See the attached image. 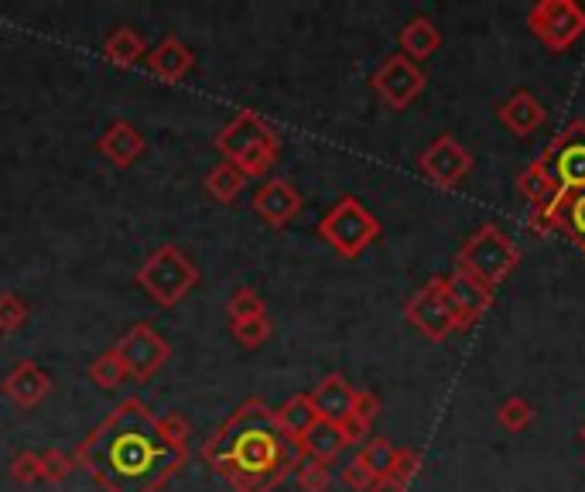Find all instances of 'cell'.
I'll return each mask as SVG.
<instances>
[{
    "instance_id": "obj_15",
    "label": "cell",
    "mask_w": 585,
    "mask_h": 492,
    "mask_svg": "<svg viewBox=\"0 0 585 492\" xmlns=\"http://www.w3.org/2000/svg\"><path fill=\"white\" fill-rule=\"evenodd\" d=\"M0 394H4L14 407L21 410H34L49 394H52V376L31 360H21L0 383Z\"/></svg>"
},
{
    "instance_id": "obj_3",
    "label": "cell",
    "mask_w": 585,
    "mask_h": 492,
    "mask_svg": "<svg viewBox=\"0 0 585 492\" xmlns=\"http://www.w3.org/2000/svg\"><path fill=\"white\" fill-rule=\"evenodd\" d=\"M220 154L247 174V179H264L270 168L278 164L281 154V137L270 124H264L260 114L254 110H240L216 137Z\"/></svg>"
},
{
    "instance_id": "obj_2",
    "label": "cell",
    "mask_w": 585,
    "mask_h": 492,
    "mask_svg": "<svg viewBox=\"0 0 585 492\" xmlns=\"http://www.w3.org/2000/svg\"><path fill=\"white\" fill-rule=\"evenodd\" d=\"M202 459L233 492H274L305 454L278 431L274 410L260 397H251L205 438Z\"/></svg>"
},
{
    "instance_id": "obj_13",
    "label": "cell",
    "mask_w": 585,
    "mask_h": 492,
    "mask_svg": "<svg viewBox=\"0 0 585 492\" xmlns=\"http://www.w3.org/2000/svg\"><path fill=\"white\" fill-rule=\"evenodd\" d=\"M442 291H445V301H449L456 332H469L493 304V291L479 285V280L466 277L462 270H453L449 277H442Z\"/></svg>"
},
{
    "instance_id": "obj_36",
    "label": "cell",
    "mask_w": 585,
    "mask_h": 492,
    "mask_svg": "<svg viewBox=\"0 0 585 492\" xmlns=\"http://www.w3.org/2000/svg\"><path fill=\"white\" fill-rule=\"evenodd\" d=\"M418 472H422V454H418L415 448H397V451H394V462H391V469H387V475H394L397 482L411 485V479H415Z\"/></svg>"
},
{
    "instance_id": "obj_27",
    "label": "cell",
    "mask_w": 585,
    "mask_h": 492,
    "mask_svg": "<svg viewBox=\"0 0 585 492\" xmlns=\"http://www.w3.org/2000/svg\"><path fill=\"white\" fill-rule=\"evenodd\" d=\"M89 379L99 386V391H114L127 379V370H124V360L117 356V349H107V353H99L93 363H89Z\"/></svg>"
},
{
    "instance_id": "obj_17",
    "label": "cell",
    "mask_w": 585,
    "mask_h": 492,
    "mask_svg": "<svg viewBox=\"0 0 585 492\" xmlns=\"http://www.w3.org/2000/svg\"><path fill=\"white\" fill-rule=\"evenodd\" d=\"M96 148H99V154L107 158L114 168H130L137 158L145 154V133L137 130L134 124H127V120H117V124H110L107 130H103V137L96 140Z\"/></svg>"
},
{
    "instance_id": "obj_37",
    "label": "cell",
    "mask_w": 585,
    "mask_h": 492,
    "mask_svg": "<svg viewBox=\"0 0 585 492\" xmlns=\"http://www.w3.org/2000/svg\"><path fill=\"white\" fill-rule=\"evenodd\" d=\"M161 425V435L168 438V445H176L179 451H189V438H192V428L182 414H168V417H158Z\"/></svg>"
},
{
    "instance_id": "obj_32",
    "label": "cell",
    "mask_w": 585,
    "mask_h": 492,
    "mask_svg": "<svg viewBox=\"0 0 585 492\" xmlns=\"http://www.w3.org/2000/svg\"><path fill=\"white\" fill-rule=\"evenodd\" d=\"M295 482L301 492H329L332 472H329V466H322L316 459H301V466L295 469Z\"/></svg>"
},
{
    "instance_id": "obj_42",
    "label": "cell",
    "mask_w": 585,
    "mask_h": 492,
    "mask_svg": "<svg viewBox=\"0 0 585 492\" xmlns=\"http://www.w3.org/2000/svg\"><path fill=\"white\" fill-rule=\"evenodd\" d=\"M582 441H585V425H582Z\"/></svg>"
},
{
    "instance_id": "obj_38",
    "label": "cell",
    "mask_w": 585,
    "mask_h": 492,
    "mask_svg": "<svg viewBox=\"0 0 585 492\" xmlns=\"http://www.w3.org/2000/svg\"><path fill=\"white\" fill-rule=\"evenodd\" d=\"M373 472L360 462V459H353L347 469H342V485L347 489H353V492H370V485H373Z\"/></svg>"
},
{
    "instance_id": "obj_12",
    "label": "cell",
    "mask_w": 585,
    "mask_h": 492,
    "mask_svg": "<svg viewBox=\"0 0 585 492\" xmlns=\"http://www.w3.org/2000/svg\"><path fill=\"white\" fill-rule=\"evenodd\" d=\"M404 319L415 325L422 332V339H428V342H445L456 332L449 301H445V291H442V277L428 280V285L404 304Z\"/></svg>"
},
{
    "instance_id": "obj_19",
    "label": "cell",
    "mask_w": 585,
    "mask_h": 492,
    "mask_svg": "<svg viewBox=\"0 0 585 492\" xmlns=\"http://www.w3.org/2000/svg\"><path fill=\"white\" fill-rule=\"evenodd\" d=\"M145 62L151 68V76H158L164 83H182L192 73L195 55H192V49L182 39H164L155 52H148Z\"/></svg>"
},
{
    "instance_id": "obj_29",
    "label": "cell",
    "mask_w": 585,
    "mask_h": 492,
    "mask_svg": "<svg viewBox=\"0 0 585 492\" xmlns=\"http://www.w3.org/2000/svg\"><path fill=\"white\" fill-rule=\"evenodd\" d=\"M226 314H230V322H247V319H260V314H267V304L264 298L254 291V288H236L226 301Z\"/></svg>"
},
{
    "instance_id": "obj_5",
    "label": "cell",
    "mask_w": 585,
    "mask_h": 492,
    "mask_svg": "<svg viewBox=\"0 0 585 492\" xmlns=\"http://www.w3.org/2000/svg\"><path fill=\"white\" fill-rule=\"evenodd\" d=\"M137 285L145 288L155 304L176 308L199 285V267L182 254V246L164 243L137 270Z\"/></svg>"
},
{
    "instance_id": "obj_30",
    "label": "cell",
    "mask_w": 585,
    "mask_h": 492,
    "mask_svg": "<svg viewBox=\"0 0 585 492\" xmlns=\"http://www.w3.org/2000/svg\"><path fill=\"white\" fill-rule=\"evenodd\" d=\"M394 445L387 438H370L360 451H357V459L373 472V475H387L391 462H394Z\"/></svg>"
},
{
    "instance_id": "obj_22",
    "label": "cell",
    "mask_w": 585,
    "mask_h": 492,
    "mask_svg": "<svg viewBox=\"0 0 585 492\" xmlns=\"http://www.w3.org/2000/svg\"><path fill=\"white\" fill-rule=\"evenodd\" d=\"M438 49H442V31L432 18H411L401 28V55H407L411 62H425Z\"/></svg>"
},
{
    "instance_id": "obj_24",
    "label": "cell",
    "mask_w": 585,
    "mask_h": 492,
    "mask_svg": "<svg viewBox=\"0 0 585 492\" xmlns=\"http://www.w3.org/2000/svg\"><path fill=\"white\" fill-rule=\"evenodd\" d=\"M342 448H347V438H342L339 425H329V420H319V425L308 431L305 441H301L305 459H316L322 466H332L342 454Z\"/></svg>"
},
{
    "instance_id": "obj_18",
    "label": "cell",
    "mask_w": 585,
    "mask_h": 492,
    "mask_svg": "<svg viewBox=\"0 0 585 492\" xmlns=\"http://www.w3.org/2000/svg\"><path fill=\"white\" fill-rule=\"evenodd\" d=\"M500 124L513 133V137H531L538 127H544L547 114L541 103L528 93V89H518L510 99L500 103V110H497Z\"/></svg>"
},
{
    "instance_id": "obj_10",
    "label": "cell",
    "mask_w": 585,
    "mask_h": 492,
    "mask_svg": "<svg viewBox=\"0 0 585 492\" xmlns=\"http://www.w3.org/2000/svg\"><path fill=\"white\" fill-rule=\"evenodd\" d=\"M114 349H117V356L124 360L127 376L137 379V383H148L168 363V356H171V345L148 322L130 325Z\"/></svg>"
},
{
    "instance_id": "obj_1",
    "label": "cell",
    "mask_w": 585,
    "mask_h": 492,
    "mask_svg": "<svg viewBox=\"0 0 585 492\" xmlns=\"http://www.w3.org/2000/svg\"><path fill=\"white\" fill-rule=\"evenodd\" d=\"M73 459L107 492H158L179 475L185 451L168 445L145 400L127 397L76 445Z\"/></svg>"
},
{
    "instance_id": "obj_7",
    "label": "cell",
    "mask_w": 585,
    "mask_h": 492,
    "mask_svg": "<svg viewBox=\"0 0 585 492\" xmlns=\"http://www.w3.org/2000/svg\"><path fill=\"white\" fill-rule=\"evenodd\" d=\"M559 192H582L585 189V120H572L552 145L534 158Z\"/></svg>"
},
{
    "instance_id": "obj_26",
    "label": "cell",
    "mask_w": 585,
    "mask_h": 492,
    "mask_svg": "<svg viewBox=\"0 0 585 492\" xmlns=\"http://www.w3.org/2000/svg\"><path fill=\"white\" fill-rule=\"evenodd\" d=\"M103 55L120 68H130L141 58H148V42H145V34H137L134 28H117L107 39V45H103Z\"/></svg>"
},
{
    "instance_id": "obj_39",
    "label": "cell",
    "mask_w": 585,
    "mask_h": 492,
    "mask_svg": "<svg viewBox=\"0 0 585 492\" xmlns=\"http://www.w3.org/2000/svg\"><path fill=\"white\" fill-rule=\"evenodd\" d=\"M339 431L347 438V445H366L370 441V420H360L357 414H350L347 420H339Z\"/></svg>"
},
{
    "instance_id": "obj_35",
    "label": "cell",
    "mask_w": 585,
    "mask_h": 492,
    "mask_svg": "<svg viewBox=\"0 0 585 492\" xmlns=\"http://www.w3.org/2000/svg\"><path fill=\"white\" fill-rule=\"evenodd\" d=\"M11 479L21 485L42 482V451H21L11 462Z\"/></svg>"
},
{
    "instance_id": "obj_4",
    "label": "cell",
    "mask_w": 585,
    "mask_h": 492,
    "mask_svg": "<svg viewBox=\"0 0 585 492\" xmlns=\"http://www.w3.org/2000/svg\"><path fill=\"white\" fill-rule=\"evenodd\" d=\"M518 264H521V246L493 223L479 226L462 243V250L456 257V270H462L466 277L479 280V285L490 288V291L500 288L503 280L518 270Z\"/></svg>"
},
{
    "instance_id": "obj_6",
    "label": "cell",
    "mask_w": 585,
    "mask_h": 492,
    "mask_svg": "<svg viewBox=\"0 0 585 492\" xmlns=\"http://www.w3.org/2000/svg\"><path fill=\"white\" fill-rule=\"evenodd\" d=\"M376 236H381V220L353 195H342L319 223V239L347 260H357L370 243H376Z\"/></svg>"
},
{
    "instance_id": "obj_20",
    "label": "cell",
    "mask_w": 585,
    "mask_h": 492,
    "mask_svg": "<svg viewBox=\"0 0 585 492\" xmlns=\"http://www.w3.org/2000/svg\"><path fill=\"white\" fill-rule=\"evenodd\" d=\"M274 420H278V431L301 451L305 435L319 425V414H316L312 400H308V394H295L278 410H274Z\"/></svg>"
},
{
    "instance_id": "obj_41",
    "label": "cell",
    "mask_w": 585,
    "mask_h": 492,
    "mask_svg": "<svg viewBox=\"0 0 585 492\" xmlns=\"http://www.w3.org/2000/svg\"><path fill=\"white\" fill-rule=\"evenodd\" d=\"M370 492H407V485L397 482L394 475H376L373 485H370Z\"/></svg>"
},
{
    "instance_id": "obj_11",
    "label": "cell",
    "mask_w": 585,
    "mask_h": 492,
    "mask_svg": "<svg viewBox=\"0 0 585 492\" xmlns=\"http://www.w3.org/2000/svg\"><path fill=\"white\" fill-rule=\"evenodd\" d=\"M418 171H422V179H428L435 189H456L466 174L472 171V154L459 145V140L453 133H442L435 137L432 145L422 151L418 158Z\"/></svg>"
},
{
    "instance_id": "obj_9",
    "label": "cell",
    "mask_w": 585,
    "mask_h": 492,
    "mask_svg": "<svg viewBox=\"0 0 585 492\" xmlns=\"http://www.w3.org/2000/svg\"><path fill=\"white\" fill-rule=\"evenodd\" d=\"M370 86L391 110H407L411 103L425 93L428 76H425V68L418 62H411L407 55H387L381 65H376Z\"/></svg>"
},
{
    "instance_id": "obj_25",
    "label": "cell",
    "mask_w": 585,
    "mask_h": 492,
    "mask_svg": "<svg viewBox=\"0 0 585 492\" xmlns=\"http://www.w3.org/2000/svg\"><path fill=\"white\" fill-rule=\"evenodd\" d=\"M247 174L240 171V168H233L230 161H223V164H216L210 174H205V182H202V189L210 192V199L213 202H220V205H233L236 199H240V192L247 189Z\"/></svg>"
},
{
    "instance_id": "obj_14",
    "label": "cell",
    "mask_w": 585,
    "mask_h": 492,
    "mask_svg": "<svg viewBox=\"0 0 585 492\" xmlns=\"http://www.w3.org/2000/svg\"><path fill=\"white\" fill-rule=\"evenodd\" d=\"M301 205H305V199L288 179H267L254 192V213L274 229H285L301 213Z\"/></svg>"
},
{
    "instance_id": "obj_40",
    "label": "cell",
    "mask_w": 585,
    "mask_h": 492,
    "mask_svg": "<svg viewBox=\"0 0 585 492\" xmlns=\"http://www.w3.org/2000/svg\"><path fill=\"white\" fill-rule=\"evenodd\" d=\"M353 414H357L360 420H370V425H373V417L381 414V400H376V394H370V391H357Z\"/></svg>"
},
{
    "instance_id": "obj_21",
    "label": "cell",
    "mask_w": 585,
    "mask_h": 492,
    "mask_svg": "<svg viewBox=\"0 0 585 492\" xmlns=\"http://www.w3.org/2000/svg\"><path fill=\"white\" fill-rule=\"evenodd\" d=\"M518 195L528 202V213H552V208L559 205V199H562L559 185L547 179V171L538 161H531L518 174Z\"/></svg>"
},
{
    "instance_id": "obj_28",
    "label": "cell",
    "mask_w": 585,
    "mask_h": 492,
    "mask_svg": "<svg viewBox=\"0 0 585 492\" xmlns=\"http://www.w3.org/2000/svg\"><path fill=\"white\" fill-rule=\"evenodd\" d=\"M497 425L510 435H521L534 425V407L524 400V397H507L500 407H497Z\"/></svg>"
},
{
    "instance_id": "obj_34",
    "label": "cell",
    "mask_w": 585,
    "mask_h": 492,
    "mask_svg": "<svg viewBox=\"0 0 585 492\" xmlns=\"http://www.w3.org/2000/svg\"><path fill=\"white\" fill-rule=\"evenodd\" d=\"M270 332H274V325H270V319L267 314H260V319H247V322H236L233 325V339L244 345V349H257V345H264L267 339H270Z\"/></svg>"
},
{
    "instance_id": "obj_31",
    "label": "cell",
    "mask_w": 585,
    "mask_h": 492,
    "mask_svg": "<svg viewBox=\"0 0 585 492\" xmlns=\"http://www.w3.org/2000/svg\"><path fill=\"white\" fill-rule=\"evenodd\" d=\"M28 322V301L14 291H0V335H14Z\"/></svg>"
},
{
    "instance_id": "obj_33",
    "label": "cell",
    "mask_w": 585,
    "mask_h": 492,
    "mask_svg": "<svg viewBox=\"0 0 585 492\" xmlns=\"http://www.w3.org/2000/svg\"><path fill=\"white\" fill-rule=\"evenodd\" d=\"M76 472V459L62 448H49L42 451V482H65Z\"/></svg>"
},
{
    "instance_id": "obj_16",
    "label": "cell",
    "mask_w": 585,
    "mask_h": 492,
    "mask_svg": "<svg viewBox=\"0 0 585 492\" xmlns=\"http://www.w3.org/2000/svg\"><path fill=\"white\" fill-rule=\"evenodd\" d=\"M308 400H312L319 420H329V425H339V420H347L353 414V400H357V386L342 376V373H329L312 394H308Z\"/></svg>"
},
{
    "instance_id": "obj_23",
    "label": "cell",
    "mask_w": 585,
    "mask_h": 492,
    "mask_svg": "<svg viewBox=\"0 0 585 492\" xmlns=\"http://www.w3.org/2000/svg\"><path fill=\"white\" fill-rule=\"evenodd\" d=\"M552 229L568 236L585 254V189L582 192H565L559 199V205L552 208Z\"/></svg>"
},
{
    "instance_id": "obj_8",
    "label": "cell",
    "mask_w": 585,
    "mask_h": 492,
    "mask_svg": "<svg viewBox=\"0 0 585 492\" xmlns=\"http://www.w3.org/2000/svg\"><path fill=\"white\" fill-rule=\"evenodd\" d=\"M528 28L547 52H568L585 34V8L575 0H541L528 11Z\"/></svg>"
}]
</instances>
